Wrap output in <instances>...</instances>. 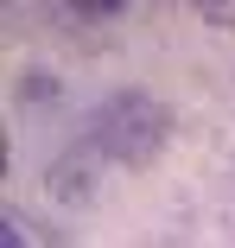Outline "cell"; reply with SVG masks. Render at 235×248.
I'll use <instances>...</instances> for the list:
<instances>
[{
  "label": "cell",
  "instance_id": "cell-1",
  "mask_svg": "<svg viewBox=\"0 0 235 248\" xmlns=\"http://www.w3.org/2000/svg\"><path fill=\"white\" fill-rule=\"evenodd\" d=\"M165 134H172V108L153 102V95H140V89L108 95L96 108V121H89V140H96L108 159H121V166H147L165 146Z\"/></svg>",
  "mask_w": 235,
  "mask_h": 248
},
{
  "label": "cell",
  "instance_id": "cell-2",
  "mask_svg": "<svg viewBox=\"0 0 235 248\" xmlns=\"http://www.w3.org/2000/svg\"><path fill=\"white\" fill-rule=\"evenodd\" d=\"M197 19H210V26H235V0H197Z\"/></svg>",
  "mask_w": 235,
  "mask_h": 248
},
{
  "label": "cell",
  "instance_id": "cell-3",
  "mask_svg": "<svg viewBox=\"0 0 235 248\" xmlns=\"http://www.w3.org/2000/svg\"><path fill=\"white\" fill-rule=\"evenodd\" d=\"M0 248H26V242H19V223H13V217L0 223Z\"/></svg>",
  "mask_w": 235,
  "mask_h": 248
},
{
  "label": "cell",
  "instance_id": "cell-4",
  "mask_svg": "<svg viewBox=\"0 0 235 248\" xmlns=\"http://www.w3.org/2000/svg\"><path fill=\"white\" fill-rule=\"evenodd\" d=\"M229 185H235V178H229ZM229 197H235V191H229Z\"/></svg>",
  "mask_w": 235,
  "mask_h": 248
}]
</instances>
